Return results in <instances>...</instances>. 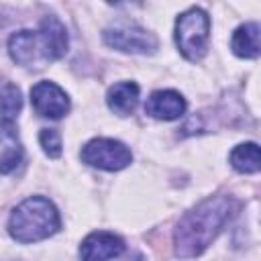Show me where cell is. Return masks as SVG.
Returning a JSON list of instances; mask_svg holds the SVG:
<instances>
[{
    "mask_svg": "<svg viewBox=\"0 0 261 261\" xmlns=\"http://www.w3.org/2000/svg\"><path fill=\"white\" fill-rule=\"evenodd\" d=\"M237 210L239 202L226 194L210 196L196 204L179 218L173 230L175 255L181 259H192L204 253L216 234L226 226V222H230Z\"/></svg>",
    "mask_w": 261,
    "mask_h": 261,
    "instance_id": "cell-1",
    "label": "cell"
},
{
    "mask_svg": "<svg viewBox=\"0 0 261 261\" xmlns=\"http://www.w3.org/2000/svg\"><path fill=\"white\" fill-rule=\"evenodd\" d=\"M67 31L63 22L49 14L41 20L37 31H16L8 39V53L14 63L31 69H41L67 53Z\"/></svg>",
    "mask_w": 261,
    "mask_h": 261,
    "instance_id": "cell-2",
    "label": "cell"
},
{
    "mask_svg": "<svg viewBox=\"0 0 261 261\" xmlns=\"http://www.w3.org/2000/svg\"><path fill=\"white\" fill-rule=\"evenodd\" d=\"M61 226L55 204L45 196L22 200L8 218V232L18 243H37L53 237Z\"/></svg>",
    "mask_w": 261,
    "mask_h": 261,
    "instance_id": "cell-3",
    "label": "cell"
},
{
    "mask_svg": "<svg viewBox=\"0 0 261 261\" xmlns=\"http://www.w3.org/2000/svg\"><path fill=\"white\" fill-rule=\"evenodd\" d=\"M210 16L202 8H190L175 20V45L188 61H200L208 51Z\"/></svg>",
    "mask_w": 261,
    "mask_h": 261,
    "instance_id": "cell-4",
    "label": "cell"
},
{
    "mask_svg": "<svg viewBox=\"0 0 261 261\" xmlns=\"http://www.w3.org/2000/svg\"><path fill=\"white\" fill-rule=\"evenodd\" d=\"M80 157L86 165L104 169V171H120L128 167L133 161V153L124 143L116 139H104V137L88 141Z\"/></svg>",
    "mask_w": 261,
    "mask_h": 261,
    "instance_id": "cell-5",
    "label": "cell"
},
{
    "mask_svg": "<svg viewBox=\"0 0 261 261\" xmlns=\"http://www.w3.org/2000/svg\"><path fill=\"white\" fill-rule=\"evenodd\" d=\"M102 39L106 45L124 51V53H139V55H151L157 51L159 41L157 37L137 24H124V27H114L106 29L102 33Z\"/></svg>",
    "mask_w": 261,
    "mask_h": 261,
    "instance_id": "cell-6",
    "label": "cell"
},
{
    "mask_svg": "<svg viewBox=\"0 0 261 261\" xmlns=\"http://www.w3.org/2000/svg\"><path fill=\"white\" fill-rule=\"evenodd\" d=\"M31 104L43 118H63L69 112V96L55 82L43 80L31 88Z\"/></svg>",
    "mask_w": 261,
    "mask_h": 261,
    "instance_id": "cell-7",
    "label": "cell"
},
{
    "mask_svg": "<svg viewBox=\"0 0 261 261\" xmlns=\"http://www.w3.org/2000/svg\"><path fill=\"white\" fill-rule=\"evenodd\" d=\"M124 251V241L108 230H94L90 232L80 245V259L82 261H110L120 257Z\"/></svg>",
    "mask_w": 261,
    "mask_h": 261,
    "instance_id": "cell-8",
    "label": "cell"
},
{
    "mask_svg": "<svg viewBox=\"0 0 261 261\" xmlns=\"http://www.w3.org/2000/svg\"><path fill=\"white\" fill-rule=\"evenodd\" d=\"M145 112L157 120H175L186 112V98L175 90H157L147 98Z\"/></svg>",
    "mask_w": 261,
    "mask_h": 261,
    "instance_id": "cell-9",
    "label": "cell"
},
{
    "mask_svg": "<svg viewBox=\"0 0 261 261\" xmlns=\"http://www.w3.org/2000/svg\"><path fill=\"white\" fill-rule=\"evenodd\" d=\"M22 143L18 139L16 122H0V173L14 171L22 161Z\"/></svg>",
    "mask_w": 261,
    "mask_h": 261,
    "instance_id": "cell-10",
    "label": "cell"
},
{
    "mask_svg": "<svg viewBox=\"0 0 261 261\" xmlns=\"http://www.w3.org/2000/svg\"><path fill=\"white\" fill-rule=\"evenodd\" d=\"M108 108L118 116H128L139 104V86L135 82H118L106 94Z\"/></svg>",
    "mask_w": 261,
    "mask_h": 261,
    "instance_id": "cell-11",
    "label": "cell"
},
{
    "mask_svg": "<svg viewBox=\"0 0 261 261\" xmlns=\"http://www.w3.org/2000/svg\"><path fill=\"white\" fill-rule=\"evenodd\" d=\"M259 24L257 22H245L234 29L232 39H230V49L237 57L245 59H255L259 57Z\"/></svg>",
    "mask_w": 261,
    "mask_h": 261,
    "instance_id": "cell-12",
    "label": "cell"
},
{
    "mask_svg": "<svg viewBox=\"0 0 261 261\" xmlns=\"http://www.w3.org/2000/svg\"><path fill=\"white\" fill-rule=\"evenodd\" d=\"M230 165L239 173H257L261 163H259V145L257 143H241L237 145L230 155Z\"/></svg>",
    "mask_w": 261,
    "mask_h": 261,
    "instance_id": "cell-13",
    "label": "cell"
},
{
    "mask_svg": "<svg viewBox=\"0 0 261 261\" xmlns=\"http://www.w3.org/2000/svg\"><path fill=\"white\" fill-rule=\"evenodd\" d=\"M22 108V94L14 84H6L0 92V122H16Z\"/></svg>",
    "mask_w": 261,
    "mask_h": 261,
    "instance_id": "cell-14",
    "label": "cell"
},
{
    "mask_svg": "<svg viewBox=\"0 0 261 261\" xmlns=\"http://www.w3.org/2000/svg\"><path fill=\"white\" fill-rule=\"evenodd\" d=\"M39 143H41V147H43L47 157L57 159L61 155V135L55 128H41Z\"/></svg>",
    "mask_w": 261,
    "mask_h": 261,
    "instance_id": "cell-15",
    "label": "cell"
}]
</instances>
